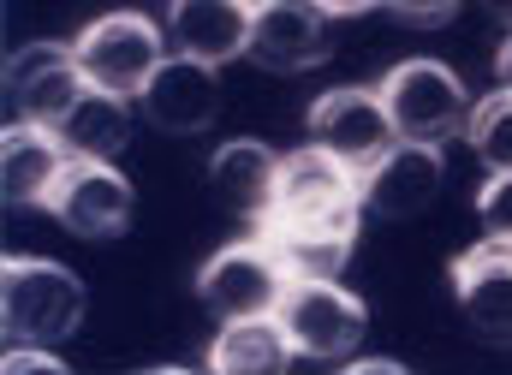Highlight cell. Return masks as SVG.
I'll list each match as a JSON object with an SVG mask.
<instances>
[{
	"mask_svg": "<svg viewBox=\"0 0 512 375\" xmlns=\"http://www.w3.org/2000/svg\"><path fill=\"white\" fill-rule=\"evenodd\" d=\"M48 209H54V221L72 227L78 239H108V233H120L131 221V185L114 173V161H84V155H78V161L66 167V179L54 185Z\"/></svg>",
	"mask_w": 512,
	"mask_h": 375,
	"instance_id": "obj_10",
	"label": "cell"
},
{
	"mask_svg": "<svg viewBox=\"0 0 512 375\" xmlns=\"http://www.w3.org/2000/svg\"><path fill=\"white\" fill-rule=\"evenodd\" d=\"M328 6L322 0H251V54L268 72H310L328 60Z\"/></svg>",
	"mask_w": 512,
	"mask_h": 375,
	"instance_id": "obj_9",
	"label": "cell"
},
{
	"mask_svg": "<svg viewBox=\"0 0 512 375\" xmlns=\"http://www.w3.org/2000/svg\"><path fill=\"white\" fill-rule=\"evenodd\" d=\"M358 209H364V173H352L340 155H328L316 143L298 149V155H280L268 221H340V227H358Z\"/></svg>",
	"mask_w": 512,
	"mask_h": 375,
	"instance_id": "obj_2",
	"label": "cell"
},
{
	"mask_svg": "<svg viewBox=\"0 0 512 375\" xmlns=\"http://www.w3.org/2000/svg\"><path fill=\"white\" fill-rule=\"evenodd\" d=\"M286 268L274 262L268 239H251V245H227L215 250L197 274V292L203 304L221 316V322H245V316H274L280 298H286Z\"/></svg>",
	"mask_w": 512,
	"mask_h": 375,
	"instance_id": "obj_6",
	"label": "cell"
},
{
	"mask_svg": "<svg viewBox=\"0 0 512 375\" xmlns=\"http://www.w3.org/2000/svg\"><path fill=\"white\" fill-rule=\"evenodd\" d=\"M78 322H84V286H78L72 268L36 262V256H12L0 268V328H6V340L54 346L66 334H78Z\"/></svg>",
	"mask_w": 512,
	"mask_h": 375,
	"instance_id": "obj_1",
	"label": "cell"
},
{
	"mask_svg": "<svg viewBox=\"0 0 512 375\" xmlns=\"http://www.w3.org/2000/svg\"><path fill=\"white\" fill-rule=\"evenodd\" d=\"M310 137H316V149L340 155L352 173H370L399 143V131H393V120L382 108V90H358V84L352 90H328L310 108Z\"/></svg>",
	"mask_w": 512,
	"mask_h": 375,
	"instance_id": "obj_7",
	"label": "cell"
},
{
	"mask_svg": "<svg viewBox=\"0 0 512 375\" xmlns=\"http://www.w3.org/2000/svg\"><path fill=\"white\" fill-rule=\"evenodd\" d=\"M84 90H90V78L78 66V48H60V42H30L6 66V96H12L18 120H36V125L60 131V120L78 108Z\"/></svg>",
	"mask_w": 512,
	"mask_h": 375,
	"instance_id": "obj_8",
	"label": "cell"
},
{
	"mask_svg": "<svg viewBox=\"0 0 512 375\" xmlns=\"http://www.w3.org/2000/svg\"><path fill=\"white\" fill-rule=\"evenodd\" d=\"M137 108L149 114V125H161V131H173V137H191V131H203V125L215 120V108H221V78H215L209 60L167 54L161 72L143 84Z\"/></svg>",
	"mask_w": 512,
	"mask_h": 375,
	"instance_id": "obj_11",
	"label": "cell"
},
{
	"mask_svg": "<svg viewBox=\"0 0 512 375\" xmlns=\"http://www.w3.org/2000/svg\"><path fill=\"white\" fill-rule=\"evenodd\" d=\"M471 143L489 161V173H512V96H489L471 108Z\"/></svg>",
	"mask_w": 512,
	"mask_h": 375,
	"instance_id": "obj_20",
	"label": "cell"
},
{
	"mask_svg": "<svg viewBox=\"0 0 512 375\" xmlns=\"http://www.w3.org/2000/svg\"><path fill=\"white\" fill-rule=\"evenodd\" d=\"M328 12H364V6H376V0H322Z\"/></svg>",
	"mask_w": 512,
	"mask_h": 375,
	"instance_id": "obj_27",
	"label": "cell"
},
{
	"mask_svg": "<svg viewBox=\"0 0 512 375\" xmlns=\"http://www.w3.org/2000/svg\"><path fill=\"white\" fill-rule=\"evenodd\" d=\"M274 316H280L292 352L316 358V364H346L364 340V304L352 292H340V280H292Z\"/></svg>",
	"mask_w": 512,
	"mask_h": 375,
	"instance_id": "obj_3",
	"label": "cell"
},
{
	"mask_svg": "<svg viewBox=\"0 0 512 375\" xmlns=\"http://www.w3.org/2000/svg\"><path fill=\"white\" fill-rule=\"evenodd\" d=\"M60 137H66V149L84 155V161H114V155L126 149V137H131L126 96H108V90L90 84V90L78 96V108L60 120Z\"/></svg>",
	"mask_w": 512,
	"mask_h": 375,
	"instance_id": "obj_19",
	"label": "cell"
},
{
	"mask_svg": "<svg viewBox=\"0 0 512 375\" xmlns=\"http://www.w3.org/2000/svg\"><path fill=\"white\" fill-rule=\"evenodd\" d=\"M274 179H280V155H274L268 143H256V137L221 143L215 161H209V191H215V203L233 209V215H245V221H268V209H274Z\"/></svg>",
	"mask_w": 512,
	"mask_h": 375,
	"instance_id": "obj_16",
	"label": "cell"
},
{
	"mask_svg": "<svg viewBox=\"0 0 512 375\" xmlns=\"http://www.w3.org/2000/svg\"><path fill=\"white\" fill-rule=\"evenodd\" d=\"M173 54L227 66L251 48V0H167Z\"/></svg>",
	"mask_w": 512,
	"mask_h": 375,
	"instance_id": "obj_14",
	"label": "cell"
},
{
	"mask_svg": "<svg viewBox=\"0 0 512 375\" xmlns=\"http://www.w3.org/2000/svg\"><path fill=\"white\" fill-rule=\"evenodd\" d=\"M435 191H441V155H435V143H405L399 137L382 161L364 173V203L376 215H387V221H405V215L429 209Z\"/></svg>",
	"mask_w": 512,
	"mask_h": 375,
	"instance_id": "obj_15",
	"label": "cell"
},
{
	"mask_svg": "<svg viewBox=\"0 0 512 375\" xmlns=\"http://www.w3.org/2000/svg\"><path fill=\"white\" fill-rule=\"evenodd\" d=\"M453 292L465 322L489 340V346H512V245H477L471 256L453 262Z\"/></svg>",
	"mask_w": 512,
	"mask_h": 375,
	"instance_id": "obj_13",
	"label": "cell"
},
{
	"mask_svg": "<svg viewBox=\"0 0 512 375\" xmlns=\"http://www.w3.org/2000/svg\"><path fill=\"white\" fill-rule=\"evenodd\" d=\"M382 108L405 143H441L465 125V84L441 60H405L382 78Z\"/></svg>",
	"mask_w": 512,
	"mask_h": 375,
	"instance_id": "obj_5",
	"label": "cell"
},
{
	"mask_svg": "<svg viewBox=\"0 0 512 375\" xmlns=\"http://www.w3.org/2000/svg\"><path fill=\"white\" fill-rule=\"evenodd\" d=\"M352 233L340 221H268V250L286 268V280H340V268L352 262Z\"/></svg>",
	"mask_w": 512,
	"mask_h": 375,
	"instance_id": "obj_17",
	"label": "cell"
},
{
	"mask_svg": "<svg viewBox=\"0 0 512 375\" xmlns=\"http://www.w3.org/2000/svg\"><path fill=\"white\" fill-rule=\"evenodd\" d=\"M292 340L280 328V316H245V322H221L215 334V352H209V370L227 375H280L292 364Z\"/></svg>",
	"mask_w": 512,
	"mask_h": 375,
	"instance_id": "obj_18",
	"label": "cell"
},
{
	"mask_svg": "<svg viewBox=\"0 0 512 375\" xmlns=\"http://www.w3.org/2000/svg\"><path fill=\"white\" fill-rule=\"evenodd\" d=\"M495 72H501V90L512 96V36H507V48H501V60H495Z\"/></svg>",
	"mask_w": 512,
	"mask_h": 375,
	"instance_id": "obj_25",
	"label": "cell"
},
{
	"mask_svg": "<svg viewBox=\"0 0 512 375\" xmlns=\"http://www.w3.org/2000/svg\"><path fill=\"white\" fill-rule=\"evenodd\" d=\"M72 161L78 155L66 149V137L54 125L36 120L6 125V137H0V191H6V203H42L48 209V197H54V185L66 179Z\"/></svg>",
	"mask_w": 512,
	"mask_h": 375,
	"instance_id": "obj_12",
	"label": "cell"
},
{
	"mask_svg": "<svg viewBox=\"0 0 512 375\" xmlns=\"http://www.w3.org/2000/svg\"><path fill=\"white\" fill-rule=\"evenodd\" d=\"M66 364L48 352V346H24V340H12V352H6V375H60Z\"/></svg>",
	"mask_w": 512,
	"mask_h": 375,
	"instance_id": "obj_22",
	"label": "cell"
},
{
	"mask_svg": "<svg viewBox=\"0 0 512 375\" xmlns=\"http://www.w3.org/2000/svg\"><path fill=\"white\" fill-rule=\"evenodd\" d=\"M477 221L495 245H512V173H489V185L477 191Z\"/></svg>",
	"mask_w": 512,
	"mask_h": 375,
	"instance_id": "obj_21",
	"label": "cell"
},
{
	"mask_svg": "<svg viewBox=\"0 0 512 375\" xmlns=\"http://www.w3.org/2000/svg\"><path fill=\"white\" fill-rule=\"evenodd\" d=\"M346 370L352 375H405L399 358H346Z\"/></svg>",
	"mask_w": 512,
	"mask_h": 375,
	"instance_id": "obj_24",
	"label": "cell"
},
{
	"mask_svg": "<svg viewBox=\"0 0 512 375\" xmlns=\"http://www.w3.org/2000/svg\"><path fill=\"white\" fill-rule=\"evenodd\" d=\"M78 66H84V78L96 84V90H108V96H143V84L161 72V60H167V42H161V30L149 24V18H137V12H108V18H96L78 42Z\"/></svg>",
	"mask_w": 512,
	"mask_h": 375,
	"instance_id": "obj_4",
	"label": "cell"
},
{
	"mask_svg": "<svg viewBox=\"0 0 512 375\" xmlns=\"http://www.w3.org/2000/svg\"><path fill=\"white\" fill-rule=\"evenodd\" d=\"M483 12H489V18H501V24H512V0H483Z\"/></svg>",
	"mask_w": 512,
	"mask_h": 375,
	"instance_id": "obj_26",
	"label": "cell"
},
{
	"mask_svg": "<svg viewBox=\"0 0 512 375\" xmlns=\"http://www.w3.org/2000/svg\"><path fill=\"white\" fill-rule=\"evenodd\" d=\"M399 18H411V24H447L453 12H459V0H387Z\"/></svg>",
	"mask_w": 512,
	"mask_h": 375,
	"instance_id": "obj_23",
	"label": "cell"
}]
</instances>
